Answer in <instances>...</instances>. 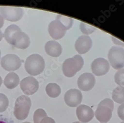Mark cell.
I'll list each match as a JSON object with an SVG mask.
<instances>
[{"mask_svg":"<svg viewBox=\"0 0 124 123\" xmlns=\"http://www.w3.org/2000/svg\"><path fill=\"white\" fill-rule=\"evenodd\" d=\"M67 27L57 18L51 22L48 26V31L51 37L55 40L63 38L66 34Z\"/></svg>","mask_w":124,"mask_h":123,"instance_id":"cell-8","label":"cell"},{"mask_svg":"<svg viewBox=\"0 0 124 123\" xmlns=\"http://www.w3.org/2000/svg\"><path fill=\"white\" fill-rule=\"evenodd\" d=\"M29 123V122H24V123Z\"/></svg>","mask_w":124,"mask_h":123,"instance_id":"cell-33","label":"cell"},{"mask_svg":"<svg viewBox=\"0 0 124 123\" xmlns=\"http://www.w3.org/2000/svg\"><path fill=\"white\" fill-rule=\"evenodd\" d=\"M92 46V41L87 35L79 36L75 44L76 50L79 54H84L88 52Z\"/></svg>","mask_w":124,"mask_h":123,"instance_id":"cell-14","label":"cell"},{"mask_svg":"<svg viewBox=\"0 0 124 123\" xmlns=\"http://www.w3.org/2000/svg\"><path fill=\"white\" fill-rule=\"evenodd\" d=\"M76 114L78 120L84 123L90 122L94 116L93 110L90 107L83 104L77 107Z\"/></svg>","mask_w":124,"mask_h":123,"instance_id":"cell-15","label":"cell"},{"mask_svg":"<svg viewBox=\"0 0 124 123\" xmlns=\"http://www.w3.org/2000/svg\"><path fill=\"white\" fill-rule=\"evenodd\" d=\"M1 50H0V58H1Z\"/></svg>","mask_w":124,"mask_h":123,"instance_id":"cell-34","label":"cell"},{"mask_svg":"<svg viewBox=\"0 0 124 123\" xmlns=\"http://www.w3.org/2000/svg\"><path fill=\"white\" fill-rule=\"evenodd\" d=\"M118 115L119 117L124 121V103H122L118 108Z\"/></svg>","mask_w":124,"mask_h":123,"instance_id":"cell-26","label":"cell"},{"mask_svg":"<svg viewBox=\"0 0 124 123\" xmlns=\"http://www.w3.org/2000/svg\"><path fill=\"white\" fill-rule=\"evenodd\" d=\"M9 101L8 97L4 94L0 93V113L4 112L8 106Z\"/></svg>","mask_w":124,"mask_h":123,"instance_id":"cell-25","label":"cell"},{"mask_svg":"<svg viewBox=\"0 0 124 123\" xmlns=\"http://www.w3.org/2000/svg\"><path fill=\"white\" fill-rule=\"evenodd\" d=\"M46 53L49 56L53 57H59L63 51L60 44L55 41H49L45 45Z\"/></svg>","mask_w":124,"mask_h":123,"instance_id":"cell-16","label":"cell"},{"mask_svg":"<svg viewBox=\"0 0 124 123\" xmlns=\"http://www.w3.org/2000/svg\"><path fill=\"white\" fill-rule=\"evenodd\" d=\"M80 29L82 33L88 35L93 32L96 28L93 26L81 22L80 24Z\"/></svg>","mask_w":124,"mask_h":123,"instance_id":"cell-23","label":"cell"},{"mask_svg":"<svg viewBox=\"0 0 124 123\" xmlns=\"http://www.w3.org/2000/svg\"><path fill=\"white\" fill-rule=\"evenodd\" d=\"M45 66L43 57L37 54L28 57L25 61L24 67L26 71L31 76H36L43 72Z\"/></svg>","mask_w":124,"mask_h":123,"instance_id":"cell-1","label":"cell"},{"mask_svg":"<svg viewBox=\"0 0 124 123\" xmlns=\"http://www.w3.org/2000/svg\"><path fill=\"white\" fill-rule=\"evenodd\" d=\"M112 98L117 103H124V87L118 86L114 89L112 92Z\"/></svg>","mask_w":124,"mask_h":123,"instance_id":"cell-19","label":"cell"},{"mask_svg":"<svg viewBox=\"0 0 124 123\" xmlns=\"http://www.w3.org/2000/svg\"><path fill=\"white\" fill-rule=\"evenodd\" d=\"M84 65L83 58L79 55H76L64 61L62 65V70L66 77H71L82 69Z\"/></svg>","mask_w":124,"mask_h":123,"instance_id":"cell-2","label":"cell"},{"mask_svg":"<svg viewBox=\"0 0 124 123\" xmlns=\"http://www.w3.org/2000/svg\"><path fill=\"white\" fill-rule=\"evenodd\" d=\"M73 123H80L79 122H74Z\"/></svg>","mask_w":124,"mask_h":123,"instance_id":"cell-32","label":"cell"},{"mask_svg":"<svg viewBox=\"0 0 124 123\" xmlns=\"http://www.w3.org/2000/svg\"><path fill=\"white\" fill-rule=\"evenodd\" d=\"M4 83L5 86L9 89L16 88L19 83L18 76L14 72L8 73L6 77Z\"/></svg>","mask_w":124,"mask_h":123,"instance_id":"cell-17","label":"cell"},{"mask_svg":"<svg viewBox=\"0 0 124 123\" xmlns=\"http://www.w3.org/2000/svg\"><path fill=\"white\" fill-rule=\"evenodd\" d=\"M40 123H56V122L52 118L47 116L41 120Z\"/></svg>","mask_w":124,"mask_h":123,"instance_id":"cell-27","label":"cell"},{"mask_svg":"<svg viewBox=\"0 0 124 123\" xmlns=\"http://www.w3.org/2000/svg\"><path fill=\"white\" fill-rule=\"evenodd\" d=\"M114 110V102L110 98L102 100L95 111V117L101 123H107L111 119Z\"/></svg>","mask_w":124,"mask_h":123,"instance_id":"cell-3","label":"cell"},{"mask_svg":"<svg viewBox=\"0 0 124 123\" xmlns=\"http://www.w3.org/2000/svg\"><path fill=\"white\" fill-rule=\"evenodd\" d=\"M124 123V122H121V123Z\"/></svg>","mask_w":124,"mask_h":123,"instance_id":"cell-35","label":"cell"},{"mask_svg":"<svg viewBox=\"0 0 124 123\" xmlns=\"http://www.w3.org/2000/svg\"><path fill=\"white\" fill-rule=\"evenodd\" d=\"M45 90L47 94L51 98H56L61 93V87L55 83H50L47 85Z\"/></svg>","mask_w":124,"mask_h":123,"instance_id":"cell-18","label":"cell"},{"mask_svg":"<svg viewBox=\"0 0 124 123\" xmlns=\"http://www.w3.org/2000/svg\"><path fill=\"white\" fill-rule=\"evenodd\" d=\"M57 18L60 20L61 22L67 27L68 30L70 29L73 26L74 23L73 18L59 15H57Z\"/></svg>","mask_w":124,"mask_h":123,"instance_id":"cell-22","label":"cell"},{"mask_svg":"<svg viewBox=\"0 0 124 123\" xmlns=\"http://www.w3.org/2000/svg\"><path fill=\"white\" fill-rule=\"evenodd\" d=\"M4 23H5L4 18L1 15H0V28H2V27L4 24Z\"/></svg>","mask_w":124,"mask_h":123,"instance_id":"cell-29","label":"cell"},{"mask_svg":"<svg viewBox=\"0 0 124 123\" xmlns=\"http://www.w3.org/2000/svg\"><path fill=\"white\" fill-rule=\"evenodd\" d=\"M0 123H15L13 120L6 118H0Z\"/></svg>","mask_w":124,"mask_h":123,"instance_id":"cell-28","label":"cell"},{"mask_svg":"<svg viewBox=\"0 0 124 123\" xmlns=\"http://www.w3.org/2000/svg\"><path fill=\"white\" fill-rule=\"evenodd\" d=\"M108 59L111 66L115 69L124 67V49L119 46H113L109 50Z\"/></svg>","mask_w":124,"mask_h":123,"instance_id":"cell-5","label":"cell"},{"mask_svg":"<svg viewBox=\"0 0 124 123\" xmlns=\"http://www.w3.org/2000/svg\"><path fill=\"white\" fill-rule=\"evenodd\" d=\"M20 86L24 94L31 95L37 91L39 88V83L34 77L29 76L25 77L20 81Z\"/></svg>","mask_w":124,"mask_h":123,"instance_id":"cell-9","label":"cell"},{"mask_svg":"<svg viewBox=\"0 0 124 123\" xmlns=\"http://www.w3.org/2000/svg\"><path fill=\"white\" fill-rule=\"evenodd\" d=\"M115 83L119 86H124V69H119L115 75Z\"/></svg>","mask_w":124,"mask_h":123,"instance_id":"cell-24","label":"cell"},{"mask_svg":"<svg viewBox=\"0 0 124 123\" xmlns=\"http://www.w3.org/2000/svg\"><path fill=\"white\" fill-rule=\"evenodd\" d=\"M20 29H21L16 24L10 25L6 28L4 32V36L6 40L9 44L11 42V39L15 33Z\"/></svg>","mask_w":124,"mask_h":123,"instance_id":"cell-20","label":"cell"},{"mask_svg":"<svg viewBox=\"0 0 124 123\" xmlns=\"http://www.w3.org/2000/svg\"><path fill=\"white\" fill-rule=\"evenodd\" d=\"M3 37V34L2 33V31L1 30V29H0V41H1L2 40Z\"/></svg>","mask_w":124,"mask_h":123,"instance_id":"cell-30","label":"cell"},{"mask_svg":"<svg viewBox=\"0 0 124 123\" xmlns=\"http://www.w3.org/2000/svg\"><path fill=\"white\" fill-rule=\"evenodd\" d=\"M0 13L8 21L16 22L23 17L24 11L20 7L2 6L0 7Z\"/></svg>","mask_w":124,"mask_h":123,"instance_id":"cell-6","label":"cell"},{"mask_svg":"<svg viewBox=\"0 0 124 123\" xmlns=\"http://www.w3.org/2000/svg\"><path fill=\"white\" fill-rule=\"evenodd\" d=\"M2 67L7 71H14L18 69L22 66L20 59L16 55L9 54L4 56L1 59Z\"/></svg>","mask_w":124,"mask_h":123,"instance_id":"cell-7","label":"cell"},{"mask_svg":"<svg viewBox=\"0 0 124 123\" xmlns=\"http://www.w3.org/2000/svg\"><path fill=\"white\" fill-rule=\"evenodd\" d=\"M2 83H3V80H2V78L0 76V87H1L2 84Z\"/></svg>","mask_w":124,"mask_h":123,"instance_id":"cell-31","label":"cell"},{"mask_svg":"<svg viewBox=\"0 0 124 123\" xmlns=\"http://www.w3.org/2000/svg\"><path fill=\"white\" fill-rule=\"evenodd\" d=\"M95 77L92 74L85 73L82 74L78 78V88L84 91L91 90L95 84Z\"/></svg>","mask_w":124,"mask_h":123,"instance_id":"cell-13","label":"cell"},{"mask_svg":"<svg viewBox=\"0 0 124 123\" xmlns=\"http://www.w3.org/2000/svg\"><path fill=\"white\" fill-rule=\"evenodd\" d=\"M31 101L26 95H22L18 97L15 102L14 114L15 117L18 120H24L28 117Z\"/></svg>","mask_w":124,"mask_h":123,"instance_id":"cell-4","label":"cell"},{"mask_svg":"<svg viewBox=\"0 0 124 123\" xmlns=\"http://www.w3.org/2000/svg\"><path fill=\"white\" fill-rule=\"evenodd\" d=\"M92 73L96 76H102L106 74L109 70L110 65L106 59L99 58L92 62L91 65Z\"/></svg>","mask_w":124,"mask_h":123,"instance_id":"cell-11","label":"cell"},{"mask_svg":"<svg viewBox=\"0 0 124 123\" xmlns=\"http://www.w3.org/2000/svg\"><path fill=\"white\" fill-rule=\"evenodd\" d=\"M64 100L68 106L76 107L81 103L82 95L81 91L78 89H71L65 93Z\"/></svg>","mask_w":124,"mask_h":123,"instance_id":"cell-12","label":"cell"},{"mask_svg":"<svg viewBox=\"0 0 124 123\" xmlns=\"http://www.w3.org/2000/svg\"><path fill=\"white\" fill-rule=\"evenodd\" d=\"M30 43V38L28 35L20 29L14 35L9 44L18 49H25L29 47Z\"/></svg>","mask_w":124,"mask_h":123,"instance_id":"cell-10","label":"cell"},{"mask_svg":"<svg viewBox=\"0 0 124 123\" xmlns=\"http://www.w3.org/2000/svg\"><path fill=\"white\" fill-rule=\"evenodd\" d=\"M46 112L42 109H38L36 110L33 115V121L34 123H40L41 120L47 117Z\"/></svg>","mask_w":124,"mask_h":123,"instance_id":"cell-21","label":"cell"}]
</instances>
